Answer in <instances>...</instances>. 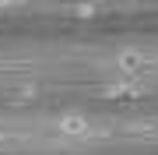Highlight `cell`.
<instances>
[{"mask_svg": "<svg viewBox=\"0 0 158 155\" xmlns=\"http://www.w3.org/2000/svg\"><path fill=\"white\" fill-rule=\"evenodd\" d=\"M56 134L67 141H85L91 138V116L88 113H60L56 116Z\"/></svg>", "mask_w": 158, "mask_h": 155, "instance_id": "obj_1", "label": "cell"}, {"mask_svg": "<svg viewBox=\"0 0 158 155\" xmlns=\"http://www.w3.org/2000/svg\"><path fill=\"white\" fill-rule=\"evenodd\" d=\"M113 71H116V78H144L148 57H144V53H137V50H123V53L113 60Z\"/></svg>", "mask_w": 158, "mask_h": 155, "instance_id": "obj_2", "label": "cell"}]
</instances>
